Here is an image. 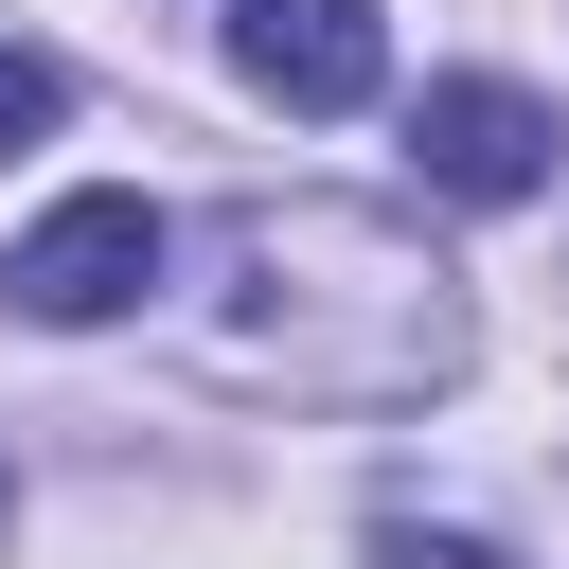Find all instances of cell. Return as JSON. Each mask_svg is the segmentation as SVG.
<instances>
[{
  "mask_svg": "<svg viewBox=\"0 0 569 569\" xmlns=\"http://www.w3.org/2000/svg\"><path fill=\"white\" fill-rule=\"evenodd\" d=\"M0 498H18V480H0Z\"/></svg>",
  "mask_w": 569,
  "mask_h": 569,
  "instance_id": "8992f818",
  "label": "cell"
},
{
  "mask_svg": "<svg viewBox=\"0 0 569 569\" xmlns=\"http://www.w3.org/2000/svg\"><path fill=\"white\" fill-rule=\"evenodd\" d=\"M551 142H569V124H551L533 89H498V71H427V89H409V178H427V196H480V213H498V196L551 178Z\"/></svg>",
  "mask_w": 569,
  "mask_h": 569,
  "instance_id": "7a4b0ae2",
  "label": "cell"
},
{
  "mask_svg": "<svg viewBox=\"0 0 569 569\" xmlns=\"http://www.w3.org/2000/svg\"><path fill=\"white\" fill-rule=\"evenodd\" d=\"M373 569H498V551H480V533H427V516H391V533H373Z\"/></svg>",
  "mask_w": 569,
  "mask_h": 569,
  "instance_id": "5b68a950",
  "label": "cell"
},
{
  "mask_svg": "<svg viewBox=\"0 0 569 569\" xmlns=\"http://www.w3.org/2000/svg\"><path fill=\"white\" fill-rule=\"evenodd\" d=\"M53 107H71V71H53V53H18V36H0V142H53Z\"/></svg>",
  "mask_w": 569,
  "mask_h": 569,
  "instance_id": "277c9868",
  "label": "cell"
},
{
  "mask_svg": "<svg viewBox=\"0 0 569 569\" xmlns=\"http://www.w3.org/2000/svg\"><path fill=\"white\" fill-rule=\"evenodd\" d=\"M142 284H160V213H142V196H53V213L0 249V302L53 320V338H71V320H124Z\"/></svg>",
  "mask_w": 569,
  "mask_h": 569,
  "instance_id": "6da1fadb",
  "label": "cell"
},
{
  "mask_svg": "<svg viewBox=\"0 0 569 569\" xmlns=\"http://www.w3.org/2000/svg\"><path fill=\"white\" fill-rule=\"evenodd\" d=\"M231 71H249L267 107L338 124V107H373L391 36H373V0H231Z\"/></svg>",
  "mask_w": 569,
  "mask_h": 569,
  "instance_id": "3957f363",
  "label": "cell"
}]
</instances>
